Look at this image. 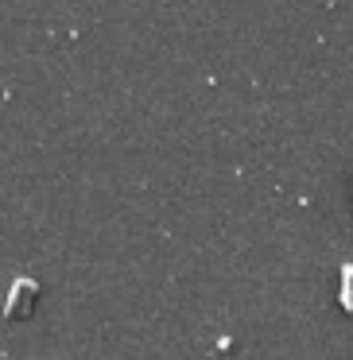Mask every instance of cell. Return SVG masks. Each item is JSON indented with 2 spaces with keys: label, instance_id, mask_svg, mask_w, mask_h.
I'll use <instances>...</instances> for the list:
<instances>
[{
  "label": "cell",
  "instance_id": "6da1fadb",
  "mask_svg": "<svg viewBox=\"0 0 353 360\" xmlns=\"http://www.w3.org/2000/svg\"><path fill=\"white\" fill-rule=\"evenodd\" d=\"M342 310H353V264L342 267Z\"/></svg>",
  "mask_w": 353,
  "mask_h": 360
}]
</instances>
